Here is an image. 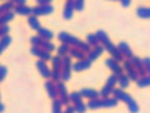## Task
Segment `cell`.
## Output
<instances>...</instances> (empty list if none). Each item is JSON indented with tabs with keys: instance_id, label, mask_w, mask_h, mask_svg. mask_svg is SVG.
<instances>
[{
	"instance_id": "cell-45",
	"label": "cell",
	"mask_w": 150,
	"mask_h": 113,
	"mask_svg": "<svg viewBox=\"0 0 150 113\" xmlns=\"http://www.w3.org/2000/svg\"><path fill=\"white\" fill-rule=\"evenodd\" d=\"M120 5L123 6V8H128L131 5V0H120Z\"/></svg>"
},
{
	"instance_id": "cell-24",
	"label": "cell",
	"mask_w": 150,
	"mask_h": 113,
	"mask_svg": "<svg viewBox=\"0 0 150 113\" xmlns=\"http://www.w3.org/2000/svg\"><path fill=\"white\" fill-rule=\"evenodd\" d=\"M137 86H138V88H146V86H150V75H146V76L138 77V80H137Z\"/></svg>"
},
{
	"instance_id": "cell-6",
	"label": "cell",
	"mask_w": 150,
	"mask_h": 113,
	"mask_svg": "<svg viewBox=\"0 0 150 113\" xmlns=\"http://www.w3.org/2000/svg\"><path fill=\"white\" fill-rule=\"evenodd\" d=\"M54 12L52 5H37L36 8H33V15L34 16H42V15H49Z\"/></svg>"
},
{
	"instance_id": "cell-17",
	"label": "cell",
	"mask_w": 150,
	"mask_h": 113,
	"mask_svg": "<svg viewBox=\"0 0 150 113\" xmlns=\"http://www.w3.org/2000/svg\"><path fill=\"white\" fill-rule=\"evenodd\" d=\"M135 14H137V16H138V18H143V19H149V18H150V8H146V6L137 8Z\"/></svg>"
},
{
	"instance_id": "cell-28",
	"label": "cell",
	"mask_w": 150,
	"mask_h": 113,
	"mask_svg": "<svg viewBox=\"0 0 150 113\" xmlns=\"http://www.w3.org/2000/svg\"><path fill=\"white\" fill-rule=\"evenodd\" d=\"M51 80H54L55 83L62 82V70H52L51 72Z\"/></svg>"
},
{
	"instance_id": "cell-49",
	"label": "cell",
	"mask_w": 150,
	"mask_h": 113,
	"mask_svg": "<svg viewBox=\"0 0 150 113\" xmlns=\"http://www.w3.org/2000/svg\"><path fill=\"white\" fill-rule=\"evenodd\" d=\"M0 27H2V26H0Z\"/></svg>"
},
{
	"instance_id": "cell-5",
	"label": "cell",
	"mask_w": 150,
	"mask_h": 113,
	"mask_svg": "<svg viewBox=\"0 0 150 113\" xmlns=\"http://www.w3.org/2000/svg\"><path fill=\"white\" fill-rule=\"evenodd\" d=\"M112 94H113V97H116L119 101H125V103H126V106L129 104V103H132V101H134V98H132L129 94H126L122 88H115Z\"/></svg>"
},
{
	"instance_id": "cell-32",
	"label": "cell",
	"mask_w": 150,
	"mask_h": 113,
	"mask_svg": "<svg viewBox=\"0 0 150 113\" xmlns=\"http://www.w3.org/2000/svg\"><path fill=\"white\" fill-rule=\"evenodd\" d=\"M88 109V106L85 104L83 101H79V103H74V112L76 113H85Z\"/></svg>"
},
{
	"instance_id": "cell-39",
	"label": "cell",
	"mask_w": 150,
	"mask_h": 113,
	"mask_svg": "<svg viewBox=\"0 0 150 113\" xmlns=\"http://www.w3.org/2000/svg\"><path fill=\"white\" fill-rule=\"evenodd\" d=\"M9 31H11V28H9L8 24H6V26H2V27H0V39L5 37V36H8Z\"/></svg>"
},
{
	"instance_id": "cell-48",
	"label": "cell",
	"mask_w": 150,
	"mask_h": 113,
	"mask_svg": "<svg viewBox=\"0 0 150 113\" xmlns=\"http://www.w3.org/2000/svg\"><path fill=\"white\" fill-rule=\"evenodd\" d=\"M3 110H5V106H3V104H2V103H0V113H2V112H3Z\"/></svg>"
},
{
	"instance_id": "cell-16",
	"label": "cell",
	"mask_w": 150,
	"mask_h": 113,
	"mask_svg": "<svg viewBox=\"0 0 150 113\" xmlns=\"http://www.w3.org/2000/svg\"><path fill=\"white\" fill-rule=\"evenodd\" d=\"M13 12L18 14V15H25V16H30L33 15V8H28L25 5H18L13 8Z\"/></svg>"
},
{
	"instance_id": "cell-14",
	"label": "cell",
	"mask_w": 150,
	"mask_h": 113,
	"mask_svg": "<svg viewBox=\"0 0 150 113\" xmlns=\"http://www.w3.org/2000/svg\"><path fill=\"white\" fill-rule=\"evenodd\" d=\"M73 12H74V0H67L66 6H64V12H62V16L66 19H70L73 16Z\"/></svg>"
},
{
	"instance_id": "cell-47",
	"label": "cell",
	"mask_w": 150,
	"mask_h": 113,
	"mask_svg": "<svg viewBox=\"0 0 150 113\" xmlns=\"http://www.w3.org/2000/svg\"><path fill=\"white\" fill-rule=\"evenodd\" d=\"M12 2L18 6V5H25V0H12Z\"/></svg>"
},
{
	"instance_id": "cell-42",
	"label": "cell",
	"mask_w": 150,
	"mask_h": 113,
	"mask_svg": "<svg viewBox=\"0 0 150 113\" xmlns=\"http://www.w3.org/2000/svg\"><path fill=\"white\" fill-rule=\"evenodd\" d=\"M6 73H8V69H6L5 65H0V82H2V80L5 79Z\"/></svg>"
},
{
	"instance_id": "cell-41",
	"label": "cell",
	"mask_w": 150,
	"mask_h": 113,
	"mask_svg": "<svg viewBox=\"0 0 150 113\" xmlns=\"http://www.w3.org/2000/svg\"><path fill=\"white\" fill-rule=\"evenodd\" d=\"M143 64H144V67H146L147 75H150V58H149V57H144V58H143Z\"/></svg>"
},
{
	"instance_id": "cell-13",
	"label": "cell",
	"mask_w": 150,
	"mask_h": 113,
	"mask_svg": "<svg viewBox=\"0 0 150 113\" xmlns=\"http://www.w3.org/2000/svg\"><path fill=\"white\" fill-rule=\"evenodd\" d=\"M103 52H104V46H103V45H98V46L92 48V49L88 52V57H86V58H88V60L92 63V61H95V60H97V58H98V57L103 54Z\"/></svg>"
},
{
	"instance_id": "cell-8",
	"label": "cell",
	"mask_w": 150,
	"mask_h": 113,
	"mask_svg": "<svg viewBox=\"0 0 150 113\" xmlns=\"http://www.w3.org/2000/svg\"><path fill=\"white\" fill-rule=\"evenodd\" d=\"M105 65L107 67H109V69L119 77L120 75H123V69H122V67H120V64L117 63V61H115L113 58H109V60H105Z\"/></svg>"
},
{
	"instance_id": "cell-22",
	"label": "cell",
	"mask_w": 150,
	"mask_h": 113,
	"mask_svg": "<svg viewBox=\"0 0 150 113\" xmlns=\"http://www.w3.org/2000/svg\"><path fill=\"white\" fill-rule=\"evenodd\" d=\"M28 26L31 27V30H36V31H39V28H40V22H39V18H37V16H34V15H30V16H28Z\"/></svg>"
},
{
	"instance_id": "cell-11",
	"label": "cell",
	"mask_w": 150,
	"mask_h": 113,
	"mask_svg": "<svg viewBox=\"0 0 150 113\" xmlns=\"http://www.w3.org/2000/svg\"><path fill=\"white\" fill-rule=\"evenodd\" d=\"M117 49H119V52L122 54V57H126V60H129L134 54H132V51H131V48H129V45H128L126 42H120L119 45H117Z\"/></svg>"
},
{
	"instance_id": "cell-19",
	"label": "cell",
	"mask_w": 150,
	"mask_h": 113,
	"mask_svg": "<svg viewBox=\"0 0 150 113\" xmlns=\"http://www.w3.org/2000/svg\"><path fill=\"white\" fill-rule=\"evenodd\" d=\"M88 109L91 110H95V109H101L103 107V98H92L88 101Z\"/></svg>"
},
{
	"instance_id": "cell-36",
	"label": "cell",
	"mask_w": 150,
	"mask_h": 113,
	"mask_svg": "<svg viewBox=\"0 0 150 113\" xmlns=\"http://www.w3.org/2000/svg\"><path fill=\"white\" fill-rule=\"evenodd\" d=\"M82 95H80V92L79 91H76V92H70V101L74 104V103H79V101H82Z\"/></svg>"
},
{
	"instance_id": "cell-35",
	"label": "cell",
	"mask_w": 150,
	"mask_h": 113,
	"mask_svg": "<svg viewBox=\"0 0 150 113\" xmlns=\"http://www.w3.org/2000/svg\"><path fill=\"white\" fill-rule=\"evenodd\" d=\"M37 57H39V60H42V61H48V60H51V52H48V51H45V49L40 48Z\"/></svg>"
},
{
	"instance_id": "cell-40",
	"label": "cell",
	"mask_w": 150,
	"mask_h": 113,
	"mask_svg": "<svg viewBox=\"0 0 150 113\" xmlns=\"http://www.w3.org/2000/svg\"><path fill=\"white\" fill-rule=\"evenodd\" d=\"M85 2L83 0H74V11H83Z\"/></svg>"
},
{
	"instance_id": "cell-1",
	"label": "cell",
	"mask_w": 150,
	"mask_h": 113,
	"mask_svg": "<svg viewBox=\"0 0 150 113\" xmlns=\"http://www.w3.org/2000/svg\"><path fill=\"white\" fill-rule=\"evenodd\" d=\"M117 83V76L113 73L109 79H107V82H105V85L103 86V89H101V92H100V95H101V98H104V97H109L112 92H113V89H115V85Z\"/></svg>"
},
{
	"instance_id": "cell-18",
	"label": "cell",
	"mask_w": 150,
	"mask_h": 113,
	"mask_svg": "<svg viewBox=\"0 0 150 113\" xmlns=\"http://www.w3.org/2000/svg\"><path fill=\"white\" fill-rule=\"evenodd\" d=\"M119 103V100L116 97H104L103 98V107L109 109V107H115Z\"/></svg>"
},
{
	"instance_id": "cell-25",
	"label": "cell",
	"mask_w": 150,
	"mask_h": 113,
	"mask_svg": "<svg viewBox=\"0 0 150 113\" xmlns=\"http://www.w3.org/2000/svg\"><path fill=\"white\" fill-rule=\"evenodd\" d=\"M13 15H15V12H6V14H3V15H0V26H6L8 22L13 18Z\"/></svg>"
},
{
	"instance_id": "cell-30",
	"label": "cell",
	"mask_w": 150,
	"mask_h": 113,
	"mask_svg": "<svg viewBox=\"0 0 150 113\" xmlns=\"http://www.w3.org/2000/svg\"><path fill=\"white\" fill-rule=\"evenodd\" d=\"M40 48H42V49H45V51H48V52H52V51L55 49V45H52L51 40H42Z\"/></svg>"
},
{
	"instance_id": "cell-33",
	"label": "cell",
	"mask_w": 150,
	"mask_h": 113,
	"mask_svg": "<svg viewBox=\"0 0 150 113\" xmlns=\"http://www.w3.org/2000/svg\"><path fill=\"white\" fill-rule=\"evenodd\" d=\"M86 42L91 45V48H95V46H98V45H100V42H98V39H97L95 34H88Z\"/></svg>"
},
{
	"instance_id": "cell-43",
	"label": "cell",
	"mask_w": 150,
	"mask_h": 113,
	"mask_svg": "<svg viewBox=\"0 0 150 113\" xmlns=\"http://www.w3.org/2000/svg\"><path fill=\"white\" fill-rule=\"evenodd\" d=\"M39 51H40V46H31V49H30L31 55H34V57L39 55Z\"/></svg>"
},
{
	"instance_id": "cell-21",
	"label": "cell",
	"mask_w": 150,
	"mask_h": 113,
	"mask_svg": "<svg viewBox=\"0 0 150 113\" xmlns=\"http://www.w3.org/2000/svg\"><path fill=\"white\" fill-rule=\"evenodd\" d=\"M39 36L42 37V40H51L54 37V33L48 28H43V27H40L39 28Z\"/></svg>"
},
{
	"instance_id": "cell-38",
	"label": "cell",
	"mask_w": 150,
	"mask_h": 113,
	"mask_svg": "<svg viewBox=\"0 0 150 113\" xmlns=\"http://www.w3.org/2000/svg\"><path fill=\"white\" fill-rule=\"evenodd\" d=\"M128 109H129V112H131V113H138V110H140V107H138V104L135 103V100H134L132 103L128 104Z\"/></svg>"
},
{
	"instance_id": "cell-9",
	"label": "cell",
	"mask_w": 150,
	"mask_h": 113,
	"mask_svg": "<svg viewBox=\"0 0 150 113\" xmlns=\"http://www.w3.org/2000/svg\"><path fill=\"white\" fill-rule=\"evenodd\" d=\"M45 88H46V91H48V95H49L52 100L58 98V88H57V83H55L54 80L48 79V80L45 82Z\"/></svg>"
},
{
	"instance_id": "cell-50",
	"label": "cell",
	"mask_w": 150,
	"mask_h": 113,
	"mask_svg": "<svg viewBox=\"0 0 150 113\" xmlns=\"http://www.w3.org/2000/svg\"><path fill=\"white\" fill-rule=\"evenodd\" d=\"M119 2H120V0H119Z\"/></svg>"
},
{
	"instance_id": "cell-44",
	"label": "cell",
	"mask_w": 150,
	"mask_h": 113,
	"mask_svg": "<svg viewBox=\"0 0 150 113\" xmlns=\"http://www.w3.org/2000/svg\"><path fill=\"white\" fill-rule=\"evenodd\" d=\"M62 113H76V112H74V106H70V104H69Z\"/></svg>"
},
{
	"instance_id": "cell-20",
	"label": "cell",
	"mask_w": 150,
	"mask_h": 113,
	"mask_svg": "<svg viewBox=\"0 0 150 113\" xmlns=\"http://www.w3.org/2000/svg\"><path fill=\"white\" fill-rule=\"evenodd\" d=\"M16 5L12 2V0H8V2H5L3 5H0V15H3L6 12H11V9H13Z\"/></svg>"
},
{
	"instance_id": "cell-10",
	"label": "cell",
	"mask_w": 150,
	"mask_h": 113,
	"mask_svg": "<svg viewBox=\"0 0 150 113\" xmlns=\"http://www.w3.org/2000/svg\"><path fill=\"white\" fill-rule=\"evenodd\" d=\"M73 69L76 72H83V70H88L91 69V61L88 58H83V60H77V63L73 64Z\"/></svg>"
},
{
	"instance_id": "cell-29",
	"label": "cell",
	"mask_w": 150,
	"mask_h": 113,
	"mask_svg": "<svg viewBox=\"0 0 150 113\" xmlns=\"http://www.w3.org/2000/svg\"><path fill=\"white\" fill-rule=\"evenodd\" d=\"M62 103L59 101V98H55L52 101V113H62Z\"/></svg>"
},
{
	"instance_id": "cell-3",
	"label": "cell",
	"mask_w": 150,
	"mask_h": 113,
	"mask_svg": "<svg viewBox=\"0 0 150 113\" xmlns=\"http://www.w3.org/2000/svg\"><path fill=\"white\" fill-rule=\"evenodd\" d=\"M58 39H59L62 43L70 45L71 48H79V45H80V42H82V40H79L77 37H74V36H71V34H69V33H66V31H61V33L58 34Z\"/></svg>"
},
{
	"instance_id": "cell-2",
	"label": "cell",
	"mask_w": 150,
	"mask_h": 113,
	"mask_svg": "<svg viewBox=\"0 0 150 113\" xmlns=\"http://www.w3.org/2000/svg\"><path fill=\"white\" fill-rule=\"evenodd\" d=\"M57 88H58V98L62 103V106H69L71 101H70V94L67 92V88L64 85V82H58Z\"/></svg>"
},
{
	"instance_id": "cell-27",
	"label": "cell",
	"mask_w": 150,
	"mask_h": 113,
	"mask_svg": "<svg viewBox=\"0 0 150 113\" xmlns=\"http://www.w3.org/2000/svg\"><path fill=\"white\" fill-rule=\"evenodd\" d=\"M69 55L73 57V58H76V60H83V58H85V52H82V51L77 49V48H70Z\"/></svg>"
},
{
	"instance_id": "cell-34",
	"label": "cell",
	"mask_w": 150,
	"mask_h": 113,
	"mask_svg": "<svg viewBox=\"0 0 150 113\" xmlns=\"http://www.w3.org/2000/svg\"><path fill=\"white\" fill-rule=\"evenodd\" d=\"M52 65H54V70H61V67H62V57H55L52 58Z\"/></svg>"
},
{
	"instance_id": "cell-12",
	"label": "cell",
	"mask_w": 150,
	"mask_h": 113,
	"mask_svg": "<svg viewBox=\"0 0 150 113\" xmlns=\"http://www.w3.org/2000/svg\"><path fill=\"white\" fill-rule=\"evenodd\" d=\"M36 65H37V69H39V73H40L42 76H43L45 79H51V72H52V70H49V69H48V65H46V63H45V61L39 60Z\"/></svg>"
},
{
	"instance_id": "cell-26",
	"label": "cell",
	"mask_w": 150,
	"mask_h": 113,
	"mask_svg": "<svg viewBox=\"0 0 150 113\" xmlns=\"http://www.w3.org/2000/svg\"><path fill=\"white\" fill-rule=\"evenodd\" d=\"M11 42H12V39H11V36H9V34L0 39V54H2V52H3V51H5L8 46H9Z\"/></svg>"
},
{
	"instance_id": "cell-15",
	"label": "cell",
	"mask_w": 150,
	"mask_h": 113,
	"mask_svg": "<svg viewBox=\"0 0 150 113\" xmlns=\"http://www.w3.org/2000/svg\"><path fill=\"white\" fill-rule=\"evenodd\" d=\"M79 92H80V95L83 98H88V100L98 98V95H100V92H97L95 89H92V88H83V89H80Z\"/></svg>"
},
{
	"instance_id": "cell-4",
	"label": "cell",
	"mask_w": 150,
	"mask_h": 113,
	"mask_svg": "<svg viewBox=\"0 0 150 113\" xmlns=\"http://www.w3.org/2000/svg\"><path fill=\"white\" fill-rule=\"evenodd\" d=\"M123 69H125V72H126V76L129 77L131 80H138V77H140V75H138V72L135 70V67L131 64V61L129 60H126L125 63H123Z\"/></svg>"
},
{
	"instance_id": "cell-46",
	"label": "cell",
	"mask_w": 150,
	"mask_h": 113,
	"mask_svg": "<svg viewBox=\"0 0 150 113\" xmlns=\"http://www.w3.org/2000/svg\"><path fill=\"white\" fill-rule=\"evenodd\" d=\"M52 0H37V5H51Z\"/></svg>"
},
{
	"instance_id": "cell-31",
	"label": "cell",
	"mask_w": 150,
	"mask_h": 113,
	"mask_svg": "<svg viewBox=\"0 0 150 113\" xmlns=\"http://www.w3.org/2000/svg\"><path fill=\"white\" fill-rule=\"evenodd\" d=\"M70 48H71L70 45H67V43H62L61 46L58 48V55H59V57H66V55L70 52Z\"/></svg>"
},
{
	"instance_id": "cell-37",
	"label": "cell",
	"mask_w": 150,
	"mask_h": 113,
	"mask_svg": "<svg viewBox=\"0 0 150 113\" xmlns=\"http://www.w3.org/2000/svg\"><path fill=\"white\" fill-rule=\"evenodd\" d=\"M30 43H31V46H40V43H42V37L37 34V36H33L30 39Z\"/></svg>"
},
{
	"instance_id": "cell-23",
	"label": "cell",
	"mask_w": 150,
	"mask_h": 113,
	"mask_svg": "<svg viewBox=\"0 0 150 113\" xmlns=\"http://www.w3.org/2000/svg\"><path fill=\"white\" fill-rule=\"evenodd\" d=\"M129 77H128L125 73L123 75H120L119 77H117V83H119V86L122 88V89H125V88H128V86H129Z\"/></svg>"
},
{
	"instance_id": "cell-7",
	"label": "cell",
	"mask_w": 150,
	"mask_h": 113,
	"mask_svg": "<svg viewBox=\"0 0 150 113\" xmlns=\"http://www.w3.org/2000/svg\"><path fill=\"white\" fill-rule=\"evenodd\" d=\"M129 61H131V64L135 67V70L138 72L140 77L147 75V72H146V67H144V64H143V60H140L138 57H134V55H132V57L129 58Z\"/></svg>"
}]
</instances>
